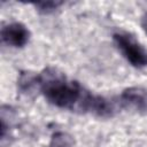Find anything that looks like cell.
I'll return each mask as SVG.
<instances>
[{"mask_svg": "<svg viewBox=\"0 0 147 147\" xmlns=\"http://www.w3.org/2000/svg\"><path fill=\"white\" fill-rule=\"evenodd\" d=\"M39 90L54 106L67 109H84L88 91L54 68H47L38 75Z\"/></svg>", "mask_w": 147, "mask_h": 147, "instance_id": "obj_1", "label": "cell"}, {"mask_svg": "<svg viewBox=\"0 0 147 147\" xmlns=\"http://www.w3.org/2000/svg\"><path fill=\"white\" fill-rule=\"evenodd\" d=\"M62 2H59V1H46V2H38L36 3L34 6L38 8V10L40 13H44V14H48V13H52L54 11Z\"/></svg>", "mask_w": 147, "mask_h": 147, "instance_id": "obj_7", "label": "cell"}, {"mask_svg": "<svg viewBox=\"0 0 147 147\" xmlns=\"http://www.w3.org/2000/svg\"><path fill=\"white\" fill-rule=\"evenodd\" d=\"M49 147H74V139L65 132H56L51 139Z\"/></svg>", "mask_w": 147, "mask_h": 147, "instance_id": "obj_6", "label": "cell"}, {"mask_svg": "<svg viewBox=\"0 0 147 147\" xmlns=\"http://www.w3.org/2000/svg\"><path fill=\"white\" fill-rule=\"evenodd\" d=\"M84 111L94 114L100 117H110L114 114V107L106 98L88 93L85 101Z\"/></svg>", "mask_w": 147, "mask_h": 147, "instance_id": "obj_5", "label": "cell"}, {"mask_svg": "<svg viewBox=\"0 0 147 147\" xmlns=\"http://www.w3.org/2000/svg\"><path fill=\"white\" fill-rule=\"evenodd\" d=\"M142 28H144L145 32L147 33V14L145 15V17H144V20H142Z\"/></svg>", "mask_w": 147, "mask_h": 147, "instance_id": "obj_8", "label": "cell"}, {"mask_svg": "<svg viewBox=\"0 0 147 147\" xmlns=\"http://www.w3.org/2000/svg\"><path fill=\"white\" fill-rule=\"evenodd\" d=\"M114 40L124 57L133 67L142 68L147 65V51L131 34L116 32L114 33Z\"/></svg>", "mask_w": 147, "mask_h": 147, "instance_id": "obj_2", "label": "cell"}, {"mask_svg": "<svg viewBox=\"0 0 147 147\" xmlns=\"http://www.w3.org/2000/svg\"><path fill=\"white\" fill-rule=\"evenodd\" d=\"M121 102L126 108L147 113V90L139 86L129 87L121 94Z\"/></svg>", "mask_w": 147, "mask_h": 147, "instance_id": "obj_4", "label": "cell"}, {"mask_svg": "<svg viewBox=\"0 0 147 147\" xmlns=\"http://www.w3.org/2000/svg\"><path fill=\"white\" fill-rule=\"evenodd\" d=\"M30 32L22 23H10L2 28L1 38L2 41L13 47H23L29 41Z\"/></svg>", "mask_w": 147, "mask_h": 147, "instance_id": "obj_3", "label": "cell"}]
</instances>
